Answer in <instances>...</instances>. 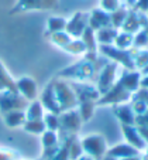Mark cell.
Wrapping results in <instances>:
<instances>
[{
    "label": "cell",
    "mask_w": 148,
    "mask_h": 160,
    "mask_svg": "<svg viewBox=\"0 0 148 160\" xmlns=\"http://www.w3.org/2000/svg\"><path fill=\"white\" fill-rule=\"evenodd\" d=\"M124 132H126L127 138H130V142L136 145V148H138V149L144 148V140H142V138H140V135L137 133L136 129H133L130 126H124Z\"/></svg>",
    "instance_id": "cell-3"
},
{
    "label": "cell",
    "mask_w": 148,
    "mask_h": 160,
    "mask_svg": "<svg viewBox=\"0 0 148 160\" xmlns=\"http://www.w3.org/2000/svg\"><path fill=\"white\" fill-rule=\"evenodd\" d=\"M93 139V143H90L89 140H85V149H86V152L88 153H90L92 149H95L93 153H92V156L95 157H99L100 154H103V152H106V143L103 142L100 138H92Z\"/></svg>",
    "instance_id": "cell-1"
},
{
    "label": "cell",
    "mask_w": 148,
    "mask_h": 160,
    "mask_svg": "<svg viewBox=\"0 0 148 160\" xmlns=\"http://www.w3.org/2000/svg\"><path fill=\"white\" fill-rule=\"evenodd\" d=\"M86 160H89V159H86Z\"/></svg>",
    "instance_id": "cell-5"
},
{
    "label": "cell",
    "mask_w": 148,
    "mask_h": 160,
    "mask_svg": "<svg viewBox=\"0 0 148 160\" xmlns=\"http://www.w3.org/2000/svg\"><path fill=\"white\" fill-rule=\"evenodd\" d=\"M137 154V150L130 146H117V148L112 149L110 152V156L112 157H116V156H123V159L126 157H131V156H136Z\"/></svg>",
    "instance_id": "cell-2"
},
{
    "label": "cell",
    "mask_w": 148,
    "mask_h": 160,
    "mask_svg": "<svg viewBox=\"0 0 148 160\" xmlns=\"http://www.w3.org/2000/svg\"><path fill=\"white\" fill-rule=\"evenodd\" d=\"M123 160H140V159H138V157L131 156V157H126V159H123Z\"/></svg>",
    "instance_id": "cell-4"
}]
</instances>
